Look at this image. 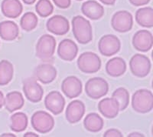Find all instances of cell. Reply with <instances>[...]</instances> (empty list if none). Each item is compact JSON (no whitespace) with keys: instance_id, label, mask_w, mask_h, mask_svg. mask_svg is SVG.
Returning <instances> with one entry per match:
<instances>
[{"instance_id":"6da1fadb","label":"cell","mask_w":153,"mask_h":137,"mask_svg":"<svg viewBox=\"0 0 153 137\" xmlns=\"http://www.w3.org/2000/svg\"><path fill=\"white\" fill-rule=\"evenodd\" d=\"M72 31L76 40L80 44H87L93 39V29L86 18L76 16L72 20Z\"/></svg>"},{"instance_id":"7a4b0ae2","label":"cell","mask_w":153,"mask_h":137,"mask_svg":"<svg viewBox=\"0 0 153 137\" xmlns=\"http://www.w3.org/2000/svg\"><path fill=\"white\" fill-rule=\"evenodd\" d=\"M132 107L139 113H148L153 109V94L150 90L142 89L135 92L132 97Z\"/></svg>"},{"instance_id":"3957f363","label":"cell","mask_w":153,"mask_h":137,"mask_svg":"<svg viewBox=\"0 0 153 137\" xmlns=\"http://www.w3.org/2000/svg\"><path fill=\"white\" fill-rule=\"evenodd\" d=\"M56 49V39L52 35L45 34L39 38L36 45V56L43 62L53 59Z\"/></svg>"},{"instance_id":"277c9868","label":"cell","mask_w":153,"mask_h":137,"mask_svg":"<svg viewBox=\"0 0 153 137\" xmlns=\"http://www.w3.org/2000/svg\"><path fill=\"white\" fill-rule=\"evenodd\" d=\"M77 67L82 72L93 74L101 68V60L97 54L92 52H85L80 55L76 61Z\"/></svg>"},{"instance_id":"5b68a950","label":"cell","mask_w":153,"mask_h":137,"mask_svg":"<svg viewBox=\"0 0 153 137\" xmlns=\"http://www.w3.org/2000/svg\"><path fill=\"white\" fill-rule=\"evenodd\" d=\"M31 124L35 131L45 134L54 129V120L51 115L45 111H37L31 116Z\"/></svg>"},{"instance_id":"8992f818","label":"cell","mask_w":153,"mask_h":137,"mask_svg":"<svg viewBox=\"0 0 153 137\" xmlns=\"http://www.w3.org/2000/svg\"><path fill=\"white\" fill-rule=\"evenodd\" d=\"M109 91V84L104 79L94 77L86 83L85 92L87 96L93 99H99L105 96Z\"/></svg>"},{"instance_id":"52a82bcc","label":"cell","mask_w":153,"mask_h":137,"mask_svg":"<svg viewBox=\"0 0 153 137\" xmlns=\"http://www.w3.org/2000/svg\"><path fill=\"white\" fill-rule=\"evenodd\" d=\"M151 61L148 57L143 54H136L129 61V68L134 76L139 78H144L151 71Z\"/></svg>"},{"instance_id":"ba28073f","label":"cell","mask_w":153,"mask_h":137,"mask_svg":"<svg viewBox=\"0 0 153 137\" xmlns=\"http://www.w3.org/2000/svg\"><path fill=\"white\" fill-rule=\"evenodd\" d=\"M111 26L113 29L120 33L130 31L133 26V17L128 11H118L112 17Z\"/></svg>"},{"instance_id":"9c48e42d","label":"cell","mask_w":153,"mask_h":137,"mask_svg":"<svg viewBox=\"0 0 153 137\" xmlns=\"http://www.w3.org/2000/svg\"><path fill=\"white\" fill-rule=\"evenodd\" d=\"M98 49L101 55L110 57L120 52L121 49V42L116 35L111 34L105 35L100 39Z\"/></svg>"},{"instance_id":"30bf717a","label":"cell","mask_w":153,"mask_h":137,"mask_svg":"<svg viewBox=\"0 0 153 137\" xmlns=\"http://www.w3.org/2000/svg\"><path fill=\"white\" fill-rule=\"evenodd\" d=\"M22 90L25 98L30 102L37 103L43 99V88L34 78H27L23 81Z\"/></svg>"},{"instance_id":"8fae6325","label":"cell","mask_w":153,"mask_h":137,"mask_svg":"<svg viewBox=\"0 0 153 137\" xmlns=\"http://www.w3.org/2000/svg\"><path fill=\"white\" fill-rule=\"evenodd\" d=\"M48 31L56 35H64L70 30V23L68 20L61 15H55L49 18L46 23Z\"/></svg>"},{"instance_id":"7c38bea8","label":"cell","mask_w":153,"mask_h":137,"mask_svg":"<svg viewBox=\"0 0 153 137\" xmlns=\"http://www.w3.org/2000/svg\"><path fill=\"white\" fill-rule=\"evenodd\" d=\"M132 46L136 50L143 53L149 51L153 46V36L149 30H139L132 37Z\"/></svg>"},{"instance_id":"4fadbf2b","label":"cell","mask_w":153,"mask_h":137,"mask_svg":"<svg viewBox=\"0 0 153 137\" xmlns=\"http://www.w3.org/2000/svg\"><path fill=\"white\" fill-rule=\"evenodd\" d=\"M45 105L48 110L57 116L65 109V99L60 92L51 91L45 98Z\"/></svg>"},{"instance_id":"5bb4252c","label":"cell","mask_w":153,"mask_h":137,"mask_svg":"<svg viewBox=\"0 0 153 137\" xmlns=\"http://www.w3.org/2000/svg\"><path fill=\"white\" fill-rule=\"evenodd\" d=\"M61 90L68 98H76L82 93V82L76 76H68L61 83Z\"/></svg>"},{"instance_id":"9a60e30c","label":"cell","mask_w":153,"mask_h":137,"mask_svg":"<svg viewBox=\"0 0 153 137\" xmlns=\"http://www.w3.org/2000/svg\"><path fill=\"white\" fill-rule=\"evenodd\" d=\"M33 74L37 80L43 84H49L56 79L57 72L55 67L51 64L42 63L35 68Z\"/></svg>"},{"instance_id":"2e32d148","label":"cell","mask_w":153,"mask_h":137,"mask_svg":"<svg viewBox=\"0 0 153 137\" xmlns=\"http://www.w3.org/2000/svg\"><path fill=\"white\" fill-rule=\"evenodd\" d=\"M77 53H78L77 45L71 39H63L58 45L57 55L61 59L65 61H73L77 56Z\"/></svg>"},{"instance_id":"e0dca14e","label":"cell","mask_w":153,"mask_h":137,"mask_svg":"<svg viewBox=\"0 0 153 137\" xmlns=\"http://www.w3.org/2000/svg\"><path fill=\"white\" fill-rule=\"evenodd\" d=\"M85 105L82 101L76 99L68 104L65 112L66 120L71 124L78 123L85 113Z\"/></svg>"},{"instance_id":"ac0fdd59","label":"cell","mask_w":153,"mask_h":137,"mask_svg":"<svg viewBox=\"0 0 153 137\" xmlns=\"http://www.w3.org/2000/svg\"><path fill=\"white\" fill-rule=\"evenodd\" d=\"M100 113L107 119H114L120 113V105L114 98H104L98 104Z\"/></svg>"},{"instance_id":"d6986e66","label":"cell","mask_w":153,"mask_h":137,"mask_svg":"<svg viewBox=\"0 0 153 137\" xmlns=\"http://www.w3.org/2000/svg\"><path fill=\"white\" fill-rule=\"evenodd\" d=\"M81 12L87 18L92 20H98L104 15V8L95 0L86 1L81 5Z\"/></svg>"},{"instance_id":"ffe728a7","label":"cell","mask_w":153,"mask_h":137,"mask_svg":"<svg viewBox=\"0 0 153 137\" xmlns=\"http://www.w3.org/2000/svg\"><path fill=\"white\" fill-rule=\"evenodd\" d=\"M1 10L4 16L9 19H16L22 13V4L19 0H3Z\"/></svg>"},{"instance_id":"44dd1931","label":"cell","mask_w":153,"mask_h":137,"mask_svg":"<svg viewBox=\"0 0 153 137\" xmlns=\"http://www.w3.org/2000/svg\"><path fill=\"white\" fill-rule=\"evenodd\" d=\"M126 71V61L121 57H115L106 62V72L112 77H120Z\"/></svg>"},{"instance_id":"7402d4cb","label":"cell","mask_w":153,"mask_h":137,"mask_svg":"<svg viewBox=\"0 0 153 137\" xmlns=\"http://www.w3.org/2000/svg\"><path fill=\"white\" fill-rule=\"evenodd\" d=\"M24 104V97L20 92L18 91L10 92L8 93L4 102L5 109L9 111V113H13L15 111L21 109Z\"/></svg>"},{"instance_id":"603a6c76","label":"cell","mask_w":153,"mask_h":137,"mask_svg":"<svg viewBox=\"0 0 153 137\" xmlns=\"http://www.w3.org/2000/svg\"><path fill=\"white\" fill-rule=\"evenodd\" d=\"M19 29L15 22L6 20L0 23V37L5 41H12L18 38Z\"/></svg>"},{"instance_id":"cb8c5ba5","label":"cell","mask_w":153,"mask_h":137,"mask_svg":"<svg viewBox=\"0 0 153 137\" xmlns=\"http://www.w3.org/2000/svg\"><path fill=\"white\" fill-rule=\"evenodd\" d=\"M104 122L103 118L96 113H89L84 120V126L87 131L98 132L103 128Z\"/></svg>"},{"instance_id":"d4e9b609","label":"cell","mask_w":153,"mask_h":137,"mask_svg":"<svg viewBox=\"0 0 153 137\" xmlns=\"http://www.w3.org/2000/svg\"><path fill=\"white\" fill-rule=\"evenodd\" d=\"M136 21L145 28L153 27V9L149 6L140 8L136 12Z\"/></svg>"},{"instance_id":"484cf974","label":"cell","mask_w":153,"mask_h":137,"mask_svg":"<svg viewBox=\"0 0 153 137\" xmlns=\"http://www.w3.org/2000/svg\"><path fill=\"white\" fill-rule=\"evenodd\" d=\"M10 121L11 129L16 132H23L28 126V116L22 112H19L12 115L10 118Z\"/></svg>"},{"instance_id":"4316f807","label":"cell","mask_w":153,"mask_h":137,"mask_svg":"<svg viewBox=\"0 0 153 137\" xmlns=\"http://www.w3.org/2000/svg\"><path fill=\"white\" fill-rule=\"evenodd\" d=\"M14 76V67L10 62L3 59L0 61V86H6Z\"/></svg>"},{"instance_id":"83f0119b","label":"cell","mask_w":153,"mask_h":137,"mask_svg":"<svg viewBox=\"0 0 153 137\" xmlns=\"http://www.w3.org/2000/svg\"><path fill=\"white\" fill-rule=\"evenodd\" d=\"M38 23V19L36 15L32 12L25 13L20 20V26L22 29L26 32H30L35 29Z\"/></svg>"},{"instance_id":"f1b7e54d","label":"cell","mask_w":153,"mask_h":137,"mask_svg":"<svg viewBox=\"0 0 153 137\" xmlns=\"http://www.w3.org/2000/svg\"><path fill=\"white\" fill-rule=\"evenodd\" d=\"M112 97L116 99L120 105V111H123L129 104V93L125 88L117 89L112 94Z\"/></svg>"},{"instance_id":"f546056e","label":"cell","mask_w":153,"mask_h":137,"mask_svg":"<svg viewBox=\"0 0 153 137\" xmlns=\"http://www.w3.org/2000/svg\"><path fill=\"white\" fill-rule=\"evenodd\" d=\"M35 10L41 17H48L54 12V5L50 0H38L35 5Z\"/></svg>"},{"instance_id":"4dcf8cb0","label":"cell","mask_w":153,"mask_h":137,"mask_svg":"<svg viewBox=\"0 0 153 137\" xmlns=\"http://www.w3.org/2000/svg\"><path fill=\"white\" fill-rule=\"evenodd\" d=\"M123 135L120 130L117 129H110L106 130L103 134V137H123Z\"/></svg>"},{"instance_id":"1f68e13d","label":"cell","mask_w":153,"mask_h":137,"mask_svg":"<svg viewBox=\"0 0 153 137\" xmlns=\"http://www.w3.org/2000/svg\"><path fill=\"white\" fill-rule=\"evenodd\" d=\"M52 1L57 7L63 9L69 8L71 4V0H52Z\"/></svg>"},{"instance_id":"d6a6232c","label":"cell","mask_w":153,"mask_h":137,"mask_svg":"<svg viewBox=\"0 0 153 137\" xmlns=\"http://www.w3.org/2000/svg\"><path fill=\"white\" fill-rule=\"evenodd\" d=\"M129 1L134 6H142L149 3L151 0H129Z\"/></svg>"},{"instance_id":"836d02e7","label":"cell","mask_w":153,"mask_h":137,"mask_svg":"<svg viewBox=\"0 0 153 137\" xmlns=\"http://www.w3.org/2000/svg\"><path fill=\"white\" fill-rule=\"evenodd\" d=\"M99 1L106 5H113L117 2V0H99Z\"/></svg>"},{"instance_id":"e575fe53","label":"cell","mask_w":153,"mask_h":137,"mask_svg":"<svg viewBox=\"0 0 153 137\" xmlns=\"http://www.w3.org/2000/svg\"><path fill=\"white\" fill-rule=\"evenodd\" d=\"M4 102H5V97H4L2 92L0 90V109H2L4 105Z\"/></svg>"},{"instance_id":"d590c367","label":"cell","mask_w":153,"mask_h":137,"mask_svg":"<svg viewBox=\"0 0 153 137\" xmlns=\"http://www.w3.org/2000/svg\"><path fill=\"white\" fill-rule=\"evenodd\" d=\"M134 136H139V137H143L144 136V135L142 133H140V132H132V133H130L129 135H128V137H134Z\"/></svg>"},{"instance_id":"8d00e7d4","label":"cell","mask_w":153,"mask_h":137,"mask_svg":"<svg viewBox=\"0 0 153 137\" xmlns=\"http://www.w3.org/2000/svg\"><path fill=\"white\" fill-rule=\"evenodd\" d=\"M23 136L24 137H38V135H37V134L35 133V132H26V133Z\"/></svg>"},{"instance_id":"74e56055","label":"cell","mask_w":153,"mask_h":137,"mask_svg":"<svg viewBox=\"0 0 153 137\" xmlns=\"http://www.w3.org/2000/svg\"><path fill=\"white\" fill-rule=\"evenodd\" d=\"M37 0H22V2L26 5H32V4L35 3Z\"/></svg>"},{"instance_id":"f35d334b","label":"cell","mask_w":153,"mask_h":137,"mask_svg":"<svg viewBox=\"0 0 153 137\" xmlns=\"http://www.w3.org/2000/svg\"><path fill=\"white\" fill-rule=\"evenodd\" d=\"M1 136L3 137V136H11V137H16V135L12 133H3L1 135Z\"/></svg>"},{"instance_id":"ab89813d","label":"cell","mask_w":153,"mask_h":137,"mask_svg":"<svg viewBox=\"0 0 153 137\" xmlns=\"http://www.w3.org/2000/svg\"><path fill=\"white\" fill-rule=\"evenodd\" d=\"M76 1H83V0H76Z\"/></svg>"}]
</instances>
